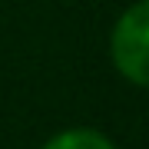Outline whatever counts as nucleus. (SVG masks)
<instances>
[{
  "mask_svg": "<svg viewBox=\"0 0 149 149\" xmlns=\"http://www.w3.org/2000/svg\"><path fill=\"white\" fill-rule=\"evenodd\" d=\"M43 149H116L109 136H103L100 129L90 126H76V129H63L53 139H47Z\"/></svg>",
  "mask_w": 149,
  "mask_h": 149,
  "instance_id": "f03ea898",
  "label": "nucleus"
},
{
  "mask_svg": "<svg viewBox=\"0 0 149 149\" xmlns=\"http://www.w3.org/2000/svg\"><path fill=\"white\" fill-rule=\"evenodd\" d=\"M109 56L123 80L146 86L149 83V3L136 0L119 13L109 37Z\"/></svg>",
  "mask_w": 149,
  "mask_h": 149,
  "instance_id": "f257e3e1",
  "label": "nucleus"
}]
</instances>
